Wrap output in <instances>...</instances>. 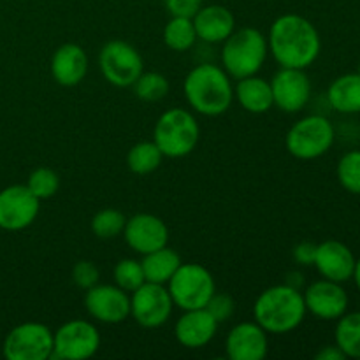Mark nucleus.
I'll use <instances>...</instances> for the list:
<instances>
[{
	"label": "nucleus",
	"mask_w": 360,
	"mask_h": 360,
	"mask_svg": "<svg viewBox=\"0 0 360 360\" xmlns=\"http://www.w3.org/2000/svg\"><path fill=\"white\" fill-rule=\"evenodd\" d=\"M267 46L273 58L288 69H308L322 51V39L315 25L299 14H283L269 28Z\"/></svg>",
	"instance_id": "1"
},
{
	"label": "nucleus",
	"mask_w": 360,
	"mask_h": 360,
	"mask_svg": "<svg viewBox=\"0 0 360 360\" xmlns=\"http://www.w3.org/2000/svg\"><path fill=\"white\" fill-rule=\"evenodd\" d=\"M186 102L202 116H220L234 101V86L225 69L214 63L193 67L183 83Z\"/></svg>",
	"instance_id": "2"
},
{
	"label": "nucleus",
	"mask_w": 360,
	"mask_h": 360,
	"mask_svg": "<svg viewBox=\"0 0 360 360\" xmlns=\"http://www.w3.org/2000/svg\"><path fill=\"white\" fill-rule=\"evenodd\" d=\"M304 295L290 285H274L264 290L253 304L255 322L267 334H287L306 319Z\"/></svg>",
	"instance_id": "3"
},
{
	"label": "nucleus",
	"mask_w": 360,
	"mask_h": 360,
	"mask_svg": "<svg viewBox=\"0 0 360 360\" xmlns=\"http://www.w3.org/2000/svg\"><path fill=\"white\" fill-rule=\"evenodd\" d=\"M269 53L267 39L257 28H239L224 41L221 65L234 79L253 76L262 69Z\"/></svg>",
	"instance_id": "4"
},
{
	"label": "nucleus",
	"mask_w": 360,
	"mask_h": 360,
	"mask_svg": "<svg viewBox=\"0 0 360 360\" xmlns=\"http://www.w3.org/2000/svg\"><path fill=\"white\" fill-rule=\"evenodd\" d=\"M200 129L195 116L181 108H172L162 112L153 130V141L164 157L183 158L195 150Z\"/></svg>",
	"instance_id": "5"
},
{
	"label": "nucleus",
	"mask_w": 360,
	"mask_h": 360,
	"mask_svg": "<svg viewBox=\"0 0 360 360\" xmlns=\"http://www.w3.org/2000/svg\"><path fill=\"white\" fill-rule=\"evenodd\" d=\"M167 290L174 306L183 311H188V309L204 308L211 295L217 292V283L213 274L204 266L195 262H181L178 271L167 281Z\"/></svg>",
	"instance_id": "6"
},
{
	"label": "nucleus",
	"mask_w": 360,
	"mask_h": 360,
	"mask_svg": "<svg viewBox=\"0 0 360 360\" xmlns=\"http://www.w3.org/2000/svg\"><path fill=\"white\" fill-rule=\"evenodd\" d=\"M336 132L333 123L319 115L306 116L292 125L285 137V146L299 160H315L333 148Z\"/></svg>",
	"instance_id": "7"
},
{
	"label": "nucleus",
	"mask_w": 360,
	"mask_h": 360,
	"mask_svg": "<svg viewBox=\"0 0 360 360\" xmlns=\"http://www.w3.org/2000/svg\"><path fill=\"white\" fill-rule=\"evenodd\" d=\"M98 65L104 79L118 88L132 86L144 69L143 56L125 41L105 42L98 55Z\"/></svg>",
	"instance_id": "8"
},
{
	"label": "nucleus",
	"mask_w": 360,
	"mask_h": 360,
	"mask_svg": "<svg viewBox=\"0 0 360 360\" xmlns=\"http://www.w3.org/2000/svg\"><path fill=\"white\" fill-rule=\"evenodd\" d=\"M2 354L7 360H48L53 354V333L39 322H25L9 330Z\"/></svg>",
	"instance_id": "9"
},
{
	"label": "nucleus",
	"mask_w": 360,
	"mask_h": 360,
	"mask_svg": "<svg viewBox=\"0 0 360 360\" xmlns=\"http://www.w3.org/2000/svg\"><path fill=\"white\" fill-rule=\"evenodd\" d=\"M101 348L98 329L88 320H70L53 333V360H84Z\"/></svg>",
	"instance_id": "10"
},
{
	"label": "nucleus",
	"mask_w": 360,
	"mask_h": 360,
	"mask_svg": "<svg viewBox=\"0 0 360 360\" xmlns=\"http://www.w3.org/2000/svg\"><path fill=\"white\" fill-rule=\"evenodd\" d=\"M174 302L165 285L146 283L132 292L130 297V315L144 329H157L164 326L171 316Z\"/></svg>",
	"instance_id": "11"
},
{
	"label": "nucleus",
	"mask_w": 360,
	"mask_h": 360,
	"mask_svg": "<svg viewBox=\"0 0 360 360\" xmlns=\"http://www.w3.org/2000/svg\"><path fill=\"white\" fill-rule=\"evenodd\" d=\"M41 200L27 185H11L0 190V229L9 232L30 227L39 214Z\"/></svg>",
	"instance_id": "12"
},
{
	"label": "nucleus",
	"mask_w": 360,
	"mask_h": 360,
	"mask_svg": "<svg viewBox=\"0 0 360 360\" xmlns=\"http://www.w3.org/2000/svg\"><path fill=\"white\" fill-rule=\"evenodd\" d=\"M84 308L88 315L97 322L122 323L130 316V297L129 292L120 288L118 285H94L88 288L84 295Z\"/></svg>",
	"instance_id": "13"
},
{
	"label": "nucleus",
	"mask_w": 360,
	"mask_h": 360,
	"mask_svg": "<svg viewBox=\"0 0 360 360\" xmlns=\"http://www.w3.org/2000/svg\"><path fill=\"white\" fill-rule=\"evenodd\" d=\"M269 83L274 105L283 112H299L311 97V81L304 69L281 67Z\"/></svg>",
	"instance_id": "14"
},
{
	"label": "nucleus",
	"mask_w": 360,
	"mask_h": 360,
	"mask_svg": "<svg viewBox=\"0 0 360 360\" xmlns=\"http://www.w3.org/2000/svg\"><path fill=\"white\" fill-rule=\"evenodd\" d=\"M123 238L134 252L146 255L167 246L169 229L162 218L150 213H139L134 214L132 218H127Z\"/></svg>",
	"instance_id": "15"
},
{
	"label": "nucleus",
	"mask_w": 360,
	"mask_h": 360,
	"mask_svg": "<svg viewBox=\"0 0 360 360\" xmlns=\"http://www.w3.org/2000/svg\"><path fill=\"white\" fill-rule=\"evenodd\" d=\"M306 311L319 320H338L348 309V294L341 283L330 280H319L306 288Z\"/></svg>",
	"instance_id": "16"
},
{
	"label": "nucleus",
	"mask_w": 360,
	"mask_h": 360,
	"mask_svg": "<svg viewBox=\"0 0 360 360\" xmlns=\"http://www.w3.org/2000/svg\"><path fill=\"white\" fill-rule=\"evenodd\" d=\"M225 352L231 360H262L269 352L267 333L257 322L234 326L225 340Z\"/></svg>",
	"instance_id": "17"
},
{
	"label": "nucleus",
	"mask_w": 360,
	"mask_h": 360,
	"mask_svg": "<svg viewBox=\"0 0 360 360\" xmlns=\"http://www.w3.org/2000/svg\"><path fill=\"white\" fill-rule=\"evenodd\" d=\"M355 264H357V259L345 243L329 239V241L316 245V255L313 266L316 267V271L326 280L336 281V283H345V281L352 280Z\"/></svg>",
	"instance_id": "18"
},
{
	"label": "nucleus",
	"mask_w": 360,
	"mask_h": 360,
	"mask_svg": "<svg viewBox=\"0 0 360 360\" xmlns=\"http://www.w3.org/2000/svg\"><path fill=\"white\" fill-rule=\"evenodd\" d=\"M220 323L211 316L206 308L188 309L179 316L174 327V336L185 348L195 350V348L206 347L211 343Z\"/></svg>",
	"instance_id": "19"
},
{
	"label": "nucleus",
	"mask_w": 360,
	"mask_h": 360,
	"mask_svg": "<svg viewBox=\"0 0 360 360\" xmlns=\"http://www.w3.org/2000/svg\"><path fill=\"white\" fill-rule=\"evenodd\" d=\"M88 72L86 51L79 44L67 42L55 51L51 58L53 79L62 86H76Z\"/></svg>",
	"instance_id": "20"
},
{
	"label": "nucleus",
	"mask_w": 360,
	"mask_h": 360,
	"mask_svg": "<svg viewBox=\"0 0 360 360\" xmlns=\"http://www.w3.org/2000/svg\"><path fill=\"white\" fill-rule=\"evenodd\" d=\"M197 39L207 44H220L236 30V18L227 7L206 6L200 7L192 18Z\"/></svg>",
	"instance_id": "21"
},
{
	"label": "nucleus",
	"mask_w": 360,
	"mask_h": 360,
	"mask_svg": "<svg viewBox=\"0 0 360 360\" xmlns=\"http://www.w3.org/2000/svg\"><path fill=\"white\" fill-rule=\"evenodd\" d=\"M234 97L238 98L239 105L252 115H262L274 105L271 83L257 74L238 81Z\"/></svg>",
	"instance_id": "22"
},
{
	"label": "nucleus",
	"mask_w": 360,
	"mask_h": 360,
	"mask_svg": "<svg viewBox=\"0 0 360 360\" xmlns=\"http://www.w3.org/2000/svg\"><path fill=\"white\" fill-rule=\"evenodd\" d=\"M327 98L338 112H360V74L350 72L336 77L327 90Z\"/></svg>",
	"instance_id": "23"
},
{
	"label": "nucleus",
	"mask_w": 360,
	"mask_h": 360,
	"mask_svg": "<svg viewBox=\"0 0 360 360\" xmlns=\"http://www.w3.org/2000/svg\"><path fill=\"white\" fill-rule=\"evenodd\" d=\"M143 257L144 259L141 260V266H143L144 278L150 283L167 285L172 274L181 266V257H179V253L176 250L169 248V246L155 250V252L146 253Z\"/></svg>",
	"instance_id": "24"
},
{
	"label": "nucleus",
	"mask_w": 360,
	"mask_h": 360,
	"mask_svg": "<svg viewBox=\"0 0 360 360\" xmlns=\"http://www.w3.org/2000/svg\"><path fill=\"white\" fill-rule=\"evenodd\" d=\"M164 160V153L155 144V141H143L134 144L127 155V165L134 174L146 176L157 171Z\"/></svg>",
	"instance_id": "25"
},
{
	"label": "nucleus",
	"mask_w": 360,
	"mask_h": 360,
	"mask_svg": "<svg viewBox=\"0 0 360 360\" xmlns=\"http://www.w3.org/2000/svg\"><path fill=\"white\" fill-rule=\"evenodd\" d=\"M334 340L347 359H360V311L345 313L338 319Z\"/></svg>",
	"instance_id": "26"
},
{
	"label": "nucleus",
	"mask_w": 360,
	"mask_h": 360,
	"mask_svg": "<svg viewBox=\"0 0 360 360\" xmlns=\"http://www.w3.org/2000/svg\"><path fill=\"white\" fill-rule=\"evenodd\" d=\"M164 42L172 51H188L195 46L197 32L192 18L172 16L164 28Z\"/></svg>",
	"instance_id": "27"
},
{
	"label": "nucleus",
	"mask_w": 360,
	"mask_h": 360,
	"mask_svg": "<svg viewBox=\"0 0 360 360\" xmlns=\"http://www.w3.org/2000/svg\"><path fill=\"white\" fill-rule=\"evenodd\" d=\"M125 224L127 217L122 211L115 210V207H105L94 214L90 227L98 239H115L123 234Z\"/></svg>",
	"instance_id": "28"
},
{
	"label": "nucleus",
	"mask_w": 360,
	"mask_h": 360,
	"mask_svg": "<svg viewBox=\"0 0 360 360\" xmlns=\"http://www.w3.org/2000/svg\"><path fill=\"white\" fill-rule=\"evenodd\" d=\"M134 94L144 102H158L169 94V81L160 72H144L136 79Z\"/></svg>",
	"instance_id": "29"
},
{
	"label": "nucleus",
	"mask_w": 360,
	"mask_h": 360,
	"mask_svg": "<svg viewBox=\"0 0 360 360\" xmlns=\"http://www.w3.org/2000/svg\"><path fill=\"white\" fill-rule=\"evenodd\" d=\"M338 179L347 192L360 195V150L345 153L338 162Z\"/></svg>",
	"instance_id": "30"
},
{
	"label": "nucleus",
	"mask_w": 360,
	"mask_h": 360,
	"mask_svg": "<svg viewBox=\"0 0 360 360\" xmlns=\"http://www.w3.org/2000/svg\"><path fill=\"white\" fill-rule=\"evenodd\" d=\"M112 276H115L116 285H118L120 288H123L125 292H130V294H132L134 290H137L143 283H146L143 266H141L139 260L136 259L120 260L115 266Z\"/></svg>",
	"instance_id": "31"
},
{
	"label": "nucleus",
	"mask_w": 360,
	"mask_h": 360,
	"mask_svg": "<svg viewBox=\"0 0 360 360\" xmlns=\"http://www.w3.org/2000/svg\"><path fill=\"white\" fill-rule=\"evenodd\" d=\"M27 186L39 200L51 199V197L58 192L60 178L53 169L37 167L30 172V176H28Z\"/></svg>",
	"instance_id": "32"
},
{
	"label": "nucleus",
	"mask_w": 360,
	"mask_h": 360,
	"mask_svg": "<svg viewBox=\"0 0 360 360\" xmlns=\"http://www.w3.org/2000/svg\"><path fill=\"white\" fill-rule=\"evenodd\" d=\"M204 308L211 313V316L218 323H221L232 319V315L236 311V301L229 294H218V292H214Z\"/></svg>",
	"instance_id": "33"
},
{
	"label": "nucleus",
	"mask_w": 360,
	"mask_h": 360,
	"mask_svg": "<svg viewBox=\"0 0 360 360\" xmlns=\"http://www.w3.org/2000/svg\"><path fill=\"white\" fill-rule=\"evenodd\" d=\"M98 278H101V273H98L97 266L91 264L90 260H81L74 266L72 269V281L77 288L81 290H88L94 285L98 283Z\"/></svg>",
	"instance_id": "34"
},
{
	"label": "nucleus",
	"mask_w": 360,
	"mask_h": 360,
	"mask_svg": "<svg viewBox=\"0 0 360 360\" xmlns=\"http://www.w3.org/2000/svg\"><path fill=\"white\" fill-rule=\"evenodd\" d=\"M164 4L171 16L183 18H193L202 7V0H164Z\"/></svg>",
	"instance_id": "35"
},
{
	"label": "nucleus",
	"mask_w": 360,
	"mask_h": 360,
	"mask_svg": "<svg viewBox=\"0 0 360 360\" xmlns=\"http://www.w3.org/2000/svg\"><path fill=\"white\" fill-rule=\"evenodd\" d=\"M316 255V245L311 241H302L299 243L294 248V259L295 262L301 266H313Z\"/></svg>",
	"instance_id": "36"
},
{
	"label": "nucleus",
	"mask_w": 360,
	"mask_h": 360,
	"mask_svg": "<svg viewBox=\"0 0 360 360\" xmlns=\"http://www.w3.org/2000/svg\"><path fill=\"white\" fill-rule=\"evenodd\" d=\"M316 360H345L347 355L340 350L338 345H329V347H323L319 354L315 355Z\"/></svg>",
	"instance_id": "37"
},
{
	"label": "nucleus",
	"mask_w": 360,
	"mask_h": 360,
	"mask_svg": "<svg viewBox=\"0 0 360 360\" xmlns=\"http://www.w3.org/2000/svg\"><path fill=\"white\" fill-rule=\"evenodd\" d=\"M302 274L301 273H290L288 274V278H287V285H290V287H294V288H299V290H301V287H302Z\"/></svg>",
	"instance_id": "38"
},
{
	"label": "nucleus",
	"mask_w": 360,
	"mask_h": 360,
	"mask_svg": "<svg viewBox=\"0 0 360 360\" xmlns=\"http://www.w3.org/2000/svg\"><path fill=\"white\" fill-rule=\"evenodd\" d=\"M354 278H355V285H357L359 292H360V259L355 264V271H354Z\"/></svg>",
	"instance_id": "39"
},
{
	"label": "nucleus",
	"mask_w": 360,
	"mask_h": 360,
	"mask_svg": "<svg viewBox=\"0 0 360 360\" xmlns=\"http://www.w3.org/2000/svg\"><path fill=\"white\" fill-rule=\"evenodd\" d=\"M357 72H359V74H360V63H359V70H357Z\"/></svg>",
	"instance_id": "40"
}]
</instances>
